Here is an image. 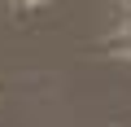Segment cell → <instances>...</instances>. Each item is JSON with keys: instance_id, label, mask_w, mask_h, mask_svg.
<instances>
[{"instance_id": "cell-1", "label": "cell", "mask_w": 131, "mask_h": 127, "mask_svg": "<svg viewBox=\"0 0 131 127\" xmlns=\"http://www.w3.org/2000/svg\"><path fill=\"white\" fill-rule=\"evenodd\" d=\"M109 53H118V57H131V22L122 26V35H118V40H109Z\"/></svg>"}, {"instance_id": "cell-2", "label": "cell", "mask_w": 131, "mask_h": 127, "mask_svg": "<svg viewBox=\"0 0 131 127\" xmlns=\"http://www.w3.org/2000/svg\"><path fill=\"white\" fill-rule=\"evenodd\" d=\"M13 5H18V9H31V5H39V0H13Z\"/></svg>"}, {"instance_id": "cell-3", "label": "cell", "mask_w": 131, "mask_h": 127, "mask_svg": "<svg viewBox=\"0 0 131 127\" xmlns=\"http://www.w3.org/2000/svg\"><path fill=\"white\" fill-rule=\"evenodd\" d=\"M122 5H131V0H122Z\"/></svg>"}]
</instances>
